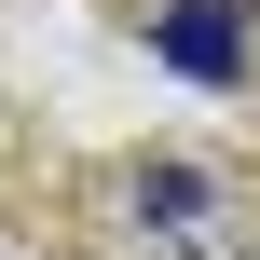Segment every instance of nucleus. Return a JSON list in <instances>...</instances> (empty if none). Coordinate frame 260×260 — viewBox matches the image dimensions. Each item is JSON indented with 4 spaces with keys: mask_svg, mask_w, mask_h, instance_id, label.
<instances>
[{
    "mask_svg": "<svg viewBox=\"0 0 260 260\" xmlns=\"http://www.w3.org/2000/svg\"><path fill=\"white\" fill-rule=\"evenodd\" d=\"M151 55L178 82H247V0H165L151 14Z\"/></svg>",
    "mask_w": 260,
    "mask_h": 260,
    "instance_id": "1",
    "label": "nucleus"
}]
</instances>
